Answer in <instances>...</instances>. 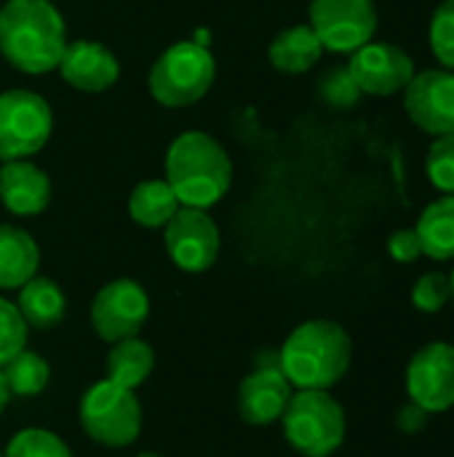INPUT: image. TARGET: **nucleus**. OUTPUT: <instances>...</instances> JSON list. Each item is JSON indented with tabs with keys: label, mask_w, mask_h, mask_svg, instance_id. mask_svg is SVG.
I'll return each instance as SVG.
<instances>
[{
	"label": "nucleus",
	"mask_w": 454,
	"mask_h": 457,
	"mask_svg": "<svg viewBox=\"0 0 454 457\" xmlns=\"http://www.w3.org/2000/svg\"><path fill=\"white\" fill-rule=\"evenodd\" d=\"M67 48V27L51 0H8L0 8V54L27 75L59 67Z\"/></svg>",
	"instance_id": "nucleus-1"
},
{
	"label": "nucleus",
	"mask_w": 454,
	"mask_h": 457,
	"mask_svg": "<svg viewBox=\"0 0 454 457\" xmlns=\"http://www.w3.org/2000/svg\"><path fill=\"white\" fill-rule=\"evenodd\" d=\"M281 372L297 391H329L337 386L353 359L351 335L329 319L300 324L278 351Z\"/></svg>",
	"instance_id": "nucleus-2"
},
{
	"label": "nucleus",
	"mask_w": 454,
	"mask_h": 457,
	"mask_svg": "<svg viewBox=\"0 0 454 457\" xmlns=\"http://www.w3.org/2000/svg\"><path fill=\"white\" fill-rule=\"evenodd\" d=\"M233 163L225 147L206 131L179 134L166 153V182L179 206L209 209L227 193Z\"/></svg>",
	"instance_id": "nucleus-3"
},
{
	"label": "nucleus",
	"mask_w": 454,
	"mask_h": 457,
	"mask_svg": "<svg viewBox=\"0 0 454 457\" xmlns=\"http://www.w3.org/2000/svg\"><path fill=\"white\" fill-rule=\"evenodd\" d=\"M286 442L305 457L334 455L345 442V410L329 391L292 394L281 418Z\"/></svg>",
	"instance_id": "nucleus-4"
},
{
	"label": "nucleus",
	"mask_w": 454,
	"mask_h": 457,
	"mask_svg": "<svg viewBox=\"0 0 454 457\" xmlns=\"http://www.w3.org/2000/svg\"><path fill=\"white\" fill-rule=\"evenodd\" d=\"M217 75L211 51L193 40H179L166 48L150 70L147 86L158 104L187 107L206 96Z\"/></svg>",
	"instance_id": "nucleus-5"
},
{
	"label": "nucleus",
	"mask_w": 454,
	"mask_h": 457,
	"mask_svg": "<svg viewBox=\"0 0 454 457\" xmlns=\"http://www.w3.org/2000/svg\"><path fill=\"white\" fill-rule=\"evenodd\" d=\"M78 418L88 439L110 450L134 445L142 431L139 399L112 380H99L83 394Z\"/></svg>",
	"instance_id": "nucleus-6"
},
{
	"label": "nucleus",
	"mask_w": 454,
	"mask_h": 457,
	"mask_svg": "<svg viewBox=\"0 0 454 457\" xmlns=\"http://www.w3.org/2000/svg\"><path fill=\"white\" fill-rule=\"evenodd\" d=\"M54 115L48 102L24 88L0 94V161H24L51 137Z\"/></svg>",
	"instance_id": "nucleus-7"
},
{
	"label": "nucleus",
	"mask_w": 454,
	"mask_h": 457,
	"mask_svg": "<svg viewBox=\"0 0 454 457\" xmlns=\"http://www.w3.org/2000/svg\"><path fill=\"white\" fill-rule=\"evenodd\" d=\"M310 27L324 51L353 54L377 32L375 0H310Z\"/></svg>",
	"instance_id": "nucleus-8"
},
{
	"label": "nucleus",
	"mask_w": 454,
	"mask_h": 457,
	"mask_svg": "<svg viewBox=\"0 0 454 457\" xmlns=\"http://www.w3.org/2000/svg\"><path fill=\"white\" fill-rule=\"evenodd\" d=\"M163 228L166 252L177 268L187 273H203L217 262L219 228L206 209L179 206Z\"/></svg>",
	"instance_id": "nucleus-9"
},
{
	"label": "nucleus",
	"mask_w": 454,
	"mask_h": 457,
	"mask_svg": "<svg viewBox=\"0 0 454 457\" xmlns=\"http://www.w3.org/2000/svg\"><path fill=\"white\" fill-rule=\"evenodd\" d=\"M147 292L131 278H118L96 292L91 305V324L104 343H120L139 335L147 321Z\"/></svg>",
	"instance_id": "nucleus-10"
},
{
	"label": "nucleus",
	"mask_w": 454,
	"mask_h": 457,
	"mask_svg": "<svg viewBox=\"0 0 454 457\" xmlns=\"http://www.w3.org/2000/svg\"><path fill=\"white\" fill-rule=\"evenodd\" d=\"M407 394L409 402L420 404L428 415L447 412L454 407V345L428 343L423 345L407 367Z\"/></svg>",
	"instance_id": "nucleus-11"
},
{
	"label": "nucleus",
	"mask_w": 454,
	"mask_h": 457,
	"mask_svg": "<svg viewBox=\"0 0 454 457\" xmlns=\"http://www.w3.org/2000/svg\"><path fill=\"white\" fill-rule=\"evenodd\" d=\"M404 107L412 123L425 134H454V70L431 67L415 72L404 88Z\"/></svg>",
	"instance_id": "nucleus-12"
},
{
	"label": "nucleus",
	"mask_w": 454,
	"mask_h": 457,
	"mask_svg": "<svg viewBox=\"0 0 454 457\" xmlns=\"http://www.w3.org/2000/svg\"><path fill=\"white\" fill-rule=\"evenodd\" d=\"M348 70L356 78L359 88L372 96H393L404 91L417 72L412 56L404 48L372 40L351 54Z\"/></svg>",
	"instance_id": "nucleus-13"
},
{
	"label": "nucleus",
	"mask_w": 454,
	"mask_h": 457,
	"mask_svg": "<svg viewBox=\"0 0 454 457\" xmlns=\"http://www.w3.org/2000/svg\"><path fill=\"white\" fill-rule=\"evenodd\" d=\"M56 70L72 88L88 91V94L107 91L110 86H115V80L120 75V64H118L115 54L96 40L67 43Z\"/></svg>",
	"instance_id": "nucleus-14"
},
{
	"label": "nucleus",
	"mask_w": 454,
	"mask_h": 457,
	"mask_svg": "<svg viewBox=\"0 0 454 457\" xmlns=\"http://www.w3.org/2000/svg\"><path fill=\"white\" fill-rule=\"evenodd\" d=\"M292 399V383L281 370L254 367L238 388V412L249 426H270L284 418Z\"/></svg>",
	"instance_id": "nucleus-15"
},
{
	"label": "nucleus",
	"mask_w": 454,
	"mask_h": 457,
	"mask_svg": "<svg viewBox=\"0 0 454 457\" xmlns=\"http://www.w3.org/2000/svg\"><path fill=\"white\" fill-rule=\"evenodd\" d=\"M0 201L11 214L35 217L51 201V179L27 158L5 161L0 169Z\"/></svg>",
	"instance_id": "nucleus-16"
},
{
	"label": "nucleus",
	"mask_w": 454,
	"mask_h": 457,
	"mask_svg": "<svg viewBox=\"0 0 454 457\" xmlns=\"http://www.w3.org/2000/svg\"><path fill=\"white\" fill-rule=\"evenodd\" d=\"M321 54H324V46L310 24H294V27L281 29L273 37L270 51H268L270 64L286 75L308 72L313 64H318Z\"/></svg>",
	"instance_id": "nucleus-17"
},
{
	"label": "nucleus",
	"mask_w": 454,
	"mask_h": 457,
	"mask_svg": "<svg viewBox=\"0 0 454 457\" xmlns=\"http://www.w3.org/2000/svg\"><path fill=\"white\" fill-rule=\"evenodd\" d=\"M40 265L37 244L29 233L13 225H0V289L24 287Z\"/></svg>",
	"instance_id": "nucleus-18"
},
{
	"label": "nucleus",
	"mask_w": 454,
	"mask_h": 457,
	"mask_svg": "<svg viewBox=\"0 0 454 457\" xmlns=\"http://www.w3.org/2000/svg\"><path fill=\"white\" fill-rule=\"evenodd\" d=\"M16 308H19L21 319L27 321V327L51 329L64 319L67 300L56 281H51L45 276H32L24 287H19Z\"/></svg>",
	"instance_id": "nucleus-19"
},
{
	"label": "nucleus",
	"mask_w": 454,
	"mask_h": 457,
	"mask_svg": "<svg viewBox=\"0 0 454 457\" xmlns=\"http://www.w3.org/2000/svg\"><path fill=\"white\" fill-rule=\"evenodd\" d=\"M415 230L420 236L425 257L436 262L454 260V195H442L433 204H428Z\"/></svg>",
	"instance_id": "nucleus-20"
},
{
	"label": "nucleus",
	"mask_w": 454,
	"mask_h": 457,
	"mask_svg": "<svg viewBox=\"0 0 454 457\" xmlns=\"http://www.w3.org/2000/svg\"><path fill=\"white\" fill-rule=\"evenodd\" d=\"M153 367H155V353L139 337L112 343V351L107 353V361H104L107 380H112L128 391L139 388L150 378Z\"/></svg>",
	"instance_id": "nucleus-21"
},
{
	"label": "nucleus",
	"mask_w": 454,
	"mask_h": 457,
	"mask_svg": "<svg viewBox=\"0 0 454 457\" xmlns=\"http://www.w3.org/2000/svg\"><path fill=\"white\" fill-rule=\"evenodd\" d=\"M177 209H179V201L166 179L139 182L128 198V214L142 228H163L174 217Z\"/></svg>",
	"instance_id": "nucleus-22"
},
{
	"label": "nucleus",
	"mask_w": 454,
	"mask_h": 457,
	"mask_svg": "<svg viewBox=\"0 0 454 457\" xmlns=\"http://www.w3.org/2000/svg\"><path fill=\"white\" fill-rule=\"evenodd\" d=\"M3 375L13 396H37L51 380V367L40 353L24 348L3 367Z\"/></svg>",
	"instance_id": "nucleus-23"
},
{
	"label": "nucleus",
	"mask_w": 454,
	"mask_h": 457,
	"mask_svg": "<svg viewBox=\"0 0 454 457\" xmlns=\"http://www.w3.org/2000/svg\"><path fill=\"white\" fill-rule=\"evenodd\" d=\"M318 96L334 110H351L359 104L364 91L359 88L356 78L351 75L348 64H334L321 72L318 78Z\"/></svg>",
	"instance_id": "nucleus-24"
},
{
	"label": "nucleus",
	"mask_w": 454,
	"mask_h": 457,
	"mask_svg": "<svg viewBox=\"0 0 454 457\" xmlns=\"http://www.w3.org/2000/svg\"><path fill=\"white\" fill-rule=\"evenodd\" d=\"M3 457H72L70 447L45 428H24L19 431Z\"/></svg>",
	"instance_id": "nucleus-25"
},
{
	"label": "nucleus",
	"mask_w": 454,
	"mask_h": 457,
	"mask_svg": "<svg viewBox=\"0 0 454 457\" xmlns=\"http://www.w3.org/2000/svg\"><path fill=\"white\" fill-rule=\"evenodd\" d=\"M425 171L436 190H442L444 195H454V134L433 139L425 155Z\"/></svg>",
	"instance_id": "nucleus-26"
},
{
	"label": "nucleus",
	"mask_w": 454,
	"mask_h": 457,
	"mask_svg": "<svg viewBox=\"0 0 454 457\" xmlns=\"http://www.w3.org/2000/svg\"><path fill=\"white\" fill-rule=\"evenodd\" d=\"M431 51L442 62V67L454 70V0H442L431 19Z\"/></svg>",
	"instance_id": "nucleus-27"
},
{
	"label": "nucleus",
	"mask_w": 454,
	"mask_h": 457,
	"mask_svg": "<svg viewBox=\"0 0 454 457\" xmlns=\"http://www.w3.org/2000/svg\"><path fill=\"white\" fill-rule=\"evenodd\" d=\"M27 321L19 308L0 297V367H5L19 351L27 348Z\"/></svg>",
	"instance_id": "nucleus-28"
},
{
	"label": "nucleus",
	"mask_w": 454,
	"mask_h": 457,
	"mask_svg": "<svg viewBox=\"0 0 454 457\" xmlns=\"http://www.w3.org/2000/svg\"><path fill=\"white\" fill-rule=\"evenodd\" d=\"M450 300H452L450 276L442 270L423 273L412 287V305L423 313H439Z\"/></svg>",
	"instance_id": "nucleus-29"
},
{
	"label": "nucleus",
	"mask_w": 454,
	"mask_h": 457,
	"mask_svg": "<svg viewBox=\"0 0 454 457\" xmlns=\"http://www.w3.org/2000/svg\"><path fill=\"white\" fill-rule=\"evenodd\" d=\"M388 254L396 260V262H415L420 254H423V246H420V236L415 228H401V230H393L391 238H388Z\"/></svg>",
	"instance_id": "nucleus-30"
},
{
	"label": "nucleus",
	"mask_w": 454,
	"mask_h": 457,
	"mask_svg": "<svg viewBox=\"0 0 454 457\" xmlns=\"http://www.w3.org/2000/svg\"><path fill=\"white\" fill-rule=\"evenodd\" d=\"M428 412L420 407V404H415V402H407L404 407H399V412H396V428L401 431V434H420L425 426H428Z\"/></svg>",
	"instance_id": "nucleus-31"
},
{
	"label": "nucleus",
	"mask_w": 454,
	"mask_h": 457,
	"mask_svg": "<svg viewBox=\"0 0 454 457\" xmlns=\"http://www.w3.org/2000/svg\"><path fill=\"white\" fill-rule=\"evenodd\" d=\"M11 388H8V380H5V375H3V367H0V412L8 407V402H11Z\"/></svg>",
	"instance_id": "nucleus-32"
},
{
	"label": "nucleus",
	"mask_w": 454,
	"mask_h": 457,
	"mask_svg": "<svg viewBox=\"0 0 454 457\" xmlns=\"http://www.w3.org/2000/svg\"><path fill=\"white\" fill-rule=\"evenodd\" d=\"M450 289H452V300H450V303H454V268L452 273H450Z\"/></svg>",
	"instance_id": "nucleus-33"
},
{
	"label": "nucleus",
	"mask_w": 454,
	"mask_h": 457,
	"mask_svg": "<svg viewBox=\"0 0 454 457\" xmlns=\"http://www.w3.org/2000/svg\"><path fill=\"white\" fill-rule=\"evenodd\" d=\"M0 457H3V453H0Z\"/></svg>",
	"instance_id": "nucleus-34"
}]
</instances>
